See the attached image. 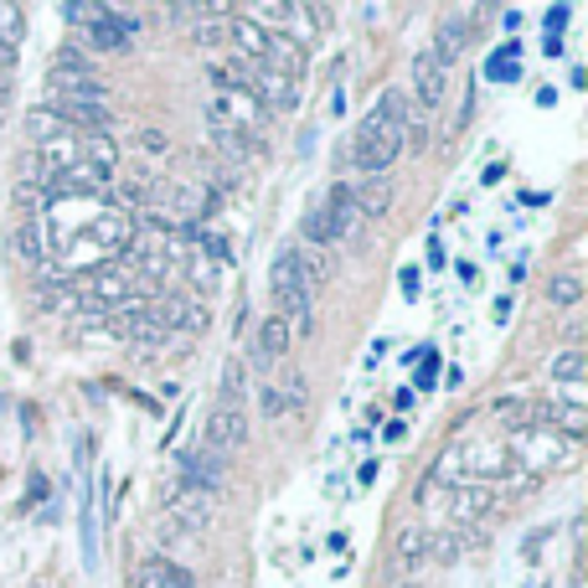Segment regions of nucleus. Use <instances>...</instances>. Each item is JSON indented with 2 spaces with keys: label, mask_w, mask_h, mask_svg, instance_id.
Here are the masks:
<instances>
[{
  "label": "nucleus",
  "mask_w": 588,
  "mask_h": 588,
  "mask_svg": "<svg viewBox=\"0 0 588 588\" xmlns=\"http://www.w3.org/2000/svg\"><path fill=\"white\" fill-rule=\"evenodd\" d=\"M470 37H475V21H470V16H450V21L439 27V37H434V47H429V52L450 68V62H460V52L470 47Z\"/></svg>",
  "instance_id": "obj_10"
},
{
  "label": "nucleus",
  "mask_w": 588,
  "mask_h": 588,
  "mask_svg": "<svg viewBox=\"0 0 588 588\" xmlns=\"http://www.w3.org/2000/svg\"><path fill=\"white\" fill-rule=\"evenodd\" d=\"M444 89H450V68L434 58V52H419L413 58V109L429 120V109L444 104Z\"/></svg>",
  "instance_id": "obj_4"
},
{
  "label": "nucleus",
  "mask_w": 588,
  "mask_h": 588,
  "mask_svg": "<svg viewBox=\"0 0 588 588\" xmlns=\"http://www.w3.org/2000/svg\"><path fill=\"white\" fill-rule=\"evenodd\" d=\"M27 130H31V140H42V151L47 145H58V140H73V130L52 114V109H31L27 114Z\"/></svg>",
  "instance_id": "obj_16"
},
{
  "label": "nucleus",
  "mask_w": 588,
  "mask_h": 588,
  "mask_svg": "<svg viewBox=\"0 0 588 588\" xmlns=\"http://www.w3.org/2000/svg\"><path fill=\"white\" fill-rule=\"evenodd\" d=\"M21 37H27V11H21V6H0V47L16 52Z\"/></svg>",
  "instance_id": "obj_20"
},
{
  "label": "nucleus",
  "mask_w": 588,
  "mask_h": 588,
  "mask_svg": "<svg viewBox=\"0 0 588 588\" xmlns=\"http://www.w3.org/2000/svg\"><path fill=\"white\" fill-rule=\"evenodd\" d=\"M258 408H264V419H279V413H285V398H279V388H264V392H258Z\"/></svg>",
  "instance_id": "obj_29"
},
{
  "label": "nucleus",
  "mask_w": 588,
  "mask_h": 588,
  "mask_svg": "<svg viewBox=\"0 0 588 588\" xmlns=\"http://www.w3.org/2000/svg\"><path fill=\"white\" fill-rule=\"evenodd\" d=\"M408 588H413V584H408Z\"/></svg>",
  "instance_id": "obj_35"
},
{
  "label": "nucleus",
  "mask_w": 588,
  "mask_h": 588,
  "mask_svg": "<svg viewBox=\"0 0 588 588\" xmlns=\"http://www.w3.org/2000/svg\"><path fill=\"white\" fill-rule=\"evenodd\" d=\"M264 62H269L274 73H285V78H295V83H300V73H305V47L295 42V37H285V31H274Z\"/></svg>",
  "instance_id": "obj_11"
},
{
  "label": "nucleus",
  "mask_w": 588,
  "mask_h": 588,
  "mask_svg": "<svg viewBox=\"0 0 588 588\" xmlns=\"http://www.w3.org/2000/svg\"><path fill=\"white\" fill-rule=\"evenodd\" d=\"M403 155V130H392L378 109L362 120L357 140H351V166L367 171V176H388V166Z\"/></svg>",
  "instance_id": "obj_1"
},
{
  "label": "nucleus",
  "mask_w": 588,
  "mask_h": 588,
  "mask_svg": "<svg viewBox=\"0 0 588 588\" xmlns=\"http://www.w3.org/2000/svg\"><path fill=\"white\" fill-rule=\"evenodd\" d=\"M584 372H588V362H584V351H578V347H568V351L558 357V362H553V378L568 382V388H574V382L584 378Z\"/></svg>",
  "instance_id": "obj_21"
},
{
  "label": "nucleus",
  "mask_w": 588,
  "mask_h": 588,
  "mask_svg": "<svg viewBox=\"0 0 588 588\" xmlns=\"http://www.w3.org/2000/svg\"><path fill=\"white\" fill-rule=\"evenodd\" d=\"M140 145H145L151 155H166V151H171V140L161 135V130H145V135H140Z\"/></svg>",
  "instance_id": "obj_31"
},
{
  "label": "nucleus",
  "mask_w": 588,
  "mask_h": 588,
  "mask_svg": "<svg viewBox=\"0 0 588 588\" xmlns=\"http://www.w3.org/2000/svg\"><path fill=\"white\" fill-rule=\"evenodd\" d=\"M429 547H434V537L423 527H403V537H398V563H403V568H423V563H429Z\"/></svg>",
  "instance_id": "obj_18"
},
{
  "label": "nucleus",
  "mask_w": 588,
  "mask_h": 588,
  "mask_svg": "<svg viewBox=\"0 0 588 588\" xmlns=\"http://www.w3.org/2000/svg\"><path fill=\"white\" fill-rule=\"evenodd\" d=\"M568 588H584V578H578V574H574V578H568Z\"/></svg>",
  "instance_id": "obj_34"
},
{
  "label": "nucleus",
  "mask_w": 588,
  "mask_h": 588,
  "mask_svg": "<svg viewBox=\"0 0 588 588\" xmlns=\"http://www.w3.org/2000/svg\"><path fill=\"white\" fill-rule=\"evenodd\" d=\"M135 588H192V574L176 563H145L135 574Z\"/></svg>",
  "instance_id": "obj_15"
},
{
  "label": "nucleus",
  "mask_w": 588,
  "mask_h": 588,
  "mask_svg": "<svg viewBox=\"0 0 588 588\" xmlns=\"http://www.w3.org/2000/svg\"><path fill=\"white\" fill-rule=\"evenodd\" d=\"M16 248L31 258V264H42V254H47V243H42V223H27L21 233H16Z\"/></svg>",
  "instance_id": "obj_24"
},
{
  "label": "nucleus",
  "mask_w": 588,
  "mask_h": 588,
  "mask_svg": "<svg viewBox=\"0 0 588 588\" xmlns=\"http://www.w3.org/2000/svg\"><path fill=\"white\" fill-rule=\"evenodd\" d=\"M212 109H217L227 124H238L243 135H254V130H264V124H269V114L254 104V93H248V89L227 93V99H212Z\"/></svg>",
  "instance_id": "obj_9"
},
{
  "label": "nucleus",
  "mask_w": 588,
  "mask_h": 588,
  "mask_svg": "<svg viewBox=\"0 0 588 588\" xmlns=\"http://www.w3.org/2000/svg\"><path fill=\"white\" fill-rule=\"evenodd\" d=\"M248 93H254V104L264 114H285V109L300 104V83L285 73H274L269 62H254V73H248Z\"/></svg>",
  "instance_id": "obj_3"
},
{
  "label": "nucleus",
  "mask_w": 588,
  "mask_h": 588,
  "mask_svg": "<svg viewBox=\"0 0 588 588\" xmlns=\"http://www.w3.org/2000/svg\"><path fill=\"white\" fill-rule=\"evenodd\" d=\"M485 506H491V491H460V496H454V516H460V522H475Z\"/></svg>",
  "instance_id": "obj_22"
},
{
  "label": "nucleus",
  "mask_w": 588,
  "mask_h": 588,
  "mask_svg": "<svg viewBox=\"0 0 588 588\" xmlns=\"http://www.w3.org/2000/svg\"><path fill=\"white\" fill-rule=\"evenodd\" d=\"M547 300L558 305V310L578 305V300H584V279H578V274H553V285H547Z\"/></svg>",
  "instance_id": "obj_19"
},
{
  "label": "nucleus",
  "mask_w": 588,
  "mask_h": 588,
  "mask_svg": "<svg viewBox=\"0 0 588 588\" xmlns=\"http://www.w3.org/2000/svg\"><path fill=\"white\" fill-rule=\"evenodd\" d=\"M11 99V73H0V104Z\"/></svg>",
  "instance_id": "obj_33"
},
{
  "label": "nucleus",
  "mask_w": 588,
  "mask_h": 588,
  "mask_svg": "<svg viewBox=\"0 0 588 588\" xmlns=\"http://www.w3.org/2000/svg\"><path fill=\"white\" fill-rule=\"evenodd\" d=\"M16 202H21V207H27V212L47 207V196H42V186H37V182H21V192H16Z\"/></svg>",
  "instance_id": "obj_28"
},
{
  "label": "nucleus",
  "mask_w": 588,
  "mask_h": 588,
  "mask_svg": "<svg viewBox=\"0 0 588 588\" xmlns=\"http://www.w3.org/2000/svg\"><path fill=\"white\" fill-rule=\"evenodd\" d=\"M285 351H289V320H279V316H264V326H258L254 362H258V367H269V362H279Z\"/></svg>",
  "instance_id": "obj_13"
},
{
  "label": "nucleus",
  "mask_w": 588,
  "mask_h": 588,
  "mask_svg": "<svg viewBox=\"0 0 588 588\" xmlns=\"http://www.w3.org/2000/svg\"><path fill=\"white\" fill-rule=\"evenodd\" d=\"M217 398H223L217 408H243L248 403V367H243L238 357L223 367V388H217Z\"/></svg>",
  "instance_id": "obj_17"
},
{
  "label": "nucleus",
  "mask_w": 588,
  "mask_h": 588,
  "mask_svg": "<svg viewBox=\"0 0 588 588\" xmlns=\"http://www.w3.org/2000/svg\"><path fill=\"white\" fill-rule=\"evenodd\" d=\"M269 37H274V27H264V21H254V16H227V42L238 47L233 58L264 62V52H269Z\"/></svg>",
  "instance_id": "obj_6"
},
{
  "label": "nucleus",
  "mask_w": 588,
  "mask_h": 588,
  "mask_svg": "<svg viewBox=\"0 0 588 588\" xmlns=\"http://www.w3.org/2000/svg\"><path fill=\"white\" fill-rule=\"evenodd\" d=\"M434 372H439L434 351H423V367H419V388H429V382H434Z\"/></svg>",
  "instance_id": "obj_32"
},
{
  "label": "nucleus",
  "mask_w": 588,
  "mask_h": 588,
  "mask_svg": "<svg viewBox=\"0 0 588 588\" xmlns=\"http://www.w3.org/2000/svg\"><path fill=\"white\" fill-rule=\"evenodd\" d=\"M351 207L362 212V217H382L392 207V182L388 176H367L362 186H351Z\"/></svg>",
  "instance_id": "obj_14"
},
{
  "label": "nucleus",
  "mask_w": 588,
  "mask_h": 588,
  "mask_svg": "<svg viewBox=\"0 0 588 588\" xmlns=\"http://www.w3.org/2000/svg\"><path fill=\"white\" fill-rule=\"evenodd\" d=\"M52 78H58V83H89V78H99V73H93L89 52L68 42V47H58V52H52Z\"/></svg>",
  "instance_id": "obj_12"
},
{
  "label": "nucleus",
  "mask_w": 588,
  "mask_h": 588,
  "mask_svg": "<svg viewBox=\"0 0 588 588\" xmlns=\"http://www.w3.org/2000/svg\"><path fill=\"white\" fill-rule=\"evenodd\" d=\"M182 516H186V527H207V501H202V496H182Z\"/></svg>",
  "instance_id": "obj_26"
},
{
  "label": "nucleus",
  "mask_w": 588,
  "mask_h": 588,
  "mask_svg": "<svg viewBox=\"0 0 588 588\" xmlns=\"http://www.w3.org/2000/svg\"><path fill=\"white\" fill-rule=\"evenodd\" d=\"M192 274H196V285H217V264H212V254H196Z\"/></svg>",
  "instance_id": "obj_27"
},
{
  "label": "nucleus",
  "mask_w": 588,
  "mask_h": 588,
  "mask_svg": "<svg viewBox=\"0 0 588 588\" xmlns=\"http://www.w3.org/2000/svg\"><path fill=\"white\" fill-rule=\"evenodd\" d=\"M176 465H182V481L196 485V491H217V485H223V475H227L223 454H212V450H186Z\"/></svg>",
  "instance_id": "obj_8"
},
{
  "label": "nucleus",
  "mask_w": 588,
  "mask_h": 588,
  "mask_svg": "<svg viewBox=\"0 0 588 588\" xmlns=\"http://www.w3.org/2000/svg\"><path fill=\"white\" fill-rule=\"evenodd\" d=\"M485 78H491V83H516V78H522L516 52H496V58H491V68H485Z\"/></svg>",
  "instance_id": "obj_23"
},
{
  "label": "nucleus",
  "mask_w": 588,
  "mask_h": 588,
  "mask_svg": "<svg viewBox=\"0 0 588 588\" xmlns=\"http://www.w3.org/2000/svg\"><path fill=\"white\" fill-rule=\"evenodd\" d=\"M279 398H285V408H300L305 403V378H289L285 388H279Z\"/></svg>",
  "instance_id": "obj_30"
},
{
  "label": "nucleus",
  "mask_w": 588,
  "mask_h": 588,
  "mask_svg": "<svg viewBox=\"0 0 588 588\" xmlns=\"http://www.w3.org/2000/svg\"><path fill=\"white\" fill-rule=\"evenodd\" d=\"M269 289H274V305H279V320L305 316V310H310V279H305V258H300V248L279 254Z\"/></svg>",
  "instance_id": "obj_2"
},
{
  "label": "nucleus",
  "mask_w": 588,
  "mask_h": 588,
  "mask_svg": "<svg viewBox=\"0 0 588 588\" xmlns=\"http://www.w3.org/2000/svg\"><path fill=\"white\" fill-rule=\"evenodd\" d=\"M248 444V413L243 408H212L207 413V450H243Z\"/></svg>",
  "instance_id": "obj_5"
},
{
  "label": "nucleus",
  "mask_w": 588,
  "mask_h": 588,
  "mask_svg": "<svg viewBox=\"0 0 588 588\" xmlns=\"http://www.w3.org/2000/svg\"><path fill=\"white\" fill-rule=\"evenodd\" d=\"M89 233L104 254H130V248H135V217H130V212H104Z\"/></svg>",
  "instance_id": "obj_7"
},
{
  "label": "nucleus",
  "mask_w": 588,
  "mask_h": 588,
  "mask_svg": "<svg viewBox=\"0 0 588 588\" xmlns=\"http://www.w3.org/2000/svg\"><path fill=\"white\" fill-rule=\"evenodd\" d=\"M305 238L310 243H331V227H326V207H316L305 217Z\"/></svg>",
  "instance_id": "obj_25"
}]
</instances>
